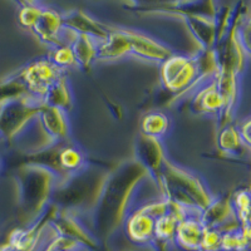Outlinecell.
<instances>
[{
    "label": "cell",
    "instance_id": "8",
    "mask_svg": "<svg viewBox=\"0 0 251 251\" xmlns=\"http://www.w3.org/2000/svg\"><path fill=\"white\" fill-rule=\"evenodd\" d=\"M64 25L72 29L77 34H87L103 40L108 34V30L97 19L92 18L83 10H73L63 15Z\"/></svg>",
    "mask_w": 251,
    "mask_h": 251
},
{
    "label": "cell",
    "instance_id": "2",
    "mask_svg": "<svg viewBox=\"0 0 251 251\" xmlns=\"http://www.w3.org/2000/svg\"><path fill=\"white\" fill-rule=\"evenodd\" d=\"M62 75V69L58 68L50 59H38L31 62L20 73L19 78L33 97L43 100L50 87Z\"/></svg>",
    "mask_w": 251,
    "mask_h": 251
},
{
    "label": "cell",
    "instance_id": "4",
    "mask_svg": "<svg viewBox=\"0 0 251 251\" xmlns=\"http://www.w3.org/2000/svg\"><path fill=\"white\" fill-rule=\"evenodd\" d=\"M64 29L63 15L57 10L49 8H43V12L38 18L37 23L31 28V31L51 48L60 46V34Z\"/></svg>",
    "mask_w": 251,
    "mask_h": 251
},
{
    "label": "cell",
    "instance_id": "24",
    "mask_svg": "<svg viewBox=\"0 0 251 251\" xmlns=\"http://www.w3.org/2000/svg\"><path fill=\"white\" fill-rule=\"evenodd\" d=\"M237 128V132H239L240 137H241V140H243L244 145L249 146L250 145V120L249 118H246V120H244L243 122L240 123L239 127H236Z\"/></svg>",
    "mask_w": 251,
    "mask_h": 251
},
{
    "label": "cell",
    "instance_id": "12",
    "mask_svg": "<svg viewBox=\"0 0 251 251\" xmlns=\"http://www.w3.org/2000/svg\"><path fill=\"white\" fill-rule=\"evenodd\" d=\"M140 154L141 161L147 167V170L156 174L157 177L160 176V171L163 169V163L166 161L161 141L143 134L142 141H141Z\"/></svg>",
    "mask_w": 251,
    "mask_h": 251
},
{
    "label": "cell",
    "instance_id": "18",
    "mask_svg": "<svg viewBox=\"0 0 251 251\" xmlns=\"http://www.w3.org/2000/svg\"><path fill=\"white\" fill-rule=\"evenodd\" d=\"M58 165L60 171L75 174L79 172L84 165V157L83 153L75 147H64L58 153Z\"/></svg>",
    "mask_w": 251,
    "mask_h": 251
},
{
    "label": "cell",
    "instance_id": "19",
    "mask_svg": "<svg viewBox=\"0 0 251 251\" xmlns=\"http://www.w3.org/2000/svg\"><path fill=\"white\" fill-rule=\"evenodd\" d=\"M177 224H178V220H177L170 211L167 212V214L163 215V216L154 219L153 240L162 241V243H167L170 240H174Z\"/></svg>",
    "mask_w": 251,
    "mask_h": 251
},
{
    "label": "cell",
    "instance_id": "20",
    "mask_svg": "<svg viewBox=\"0 0 251 251\" xmlns=\"http://www.w3.org/2000/svg\"><path fill=\"white\" fill-rule=\"evenodd\" d=\"M232 210L241 227H250L249 214H250V194L248 190L239 191L231 201Z\"/></svg>",
    "mask_w": 251,
    "mask_h": 251
},
{
    "label": "cell",
    "instance_id": "16",
    "mask_svg": "<svg viewBox=\"0 0 251 251\" xmlns=\"http://www.w3.org/2000/svg\"><path fill=\"white\" fill-rule=\"evenodd\" d=\"M250 243V227L221 232V250L223 251H246Z\"/></svg>",
    "mask_w": 251,
    "mask_h": 251
},
{
    "label": "cell",
    "instance_id": "9",
    "mask_svg": "<svg viewBox=\"0 0 251 251\" xmlns=\"http://www.w3.org/2000/svg\"><path fill=\"white\" fill-rule=\"evenodd\" d=\"M154 219L146 214L142 210L133 211L126 221V232L128 235L129 240L134 244L151 243L154 239Z\"/></svg>",
    "mask_w": 251,
    "mask_h": 251
},
{
    "label": "cell",
    "instance_id": "22",
    "mask_svg": "<svg viewBox=\"0 0 251 251\" xmlns=\"http://www.w3.org/2000/svg\"><path fill=\"white\" fill-rule=\"evenodd\" d=\"M50 60L62 71L69 68V67L77 66L73 50H72L69 46H59L53 48V51H51L50 54Z\"/></svg>",
    "mask_w": 251,
    "mask_h": 251
},
{
    "label": "cell",
    "instance_id": "1",
    "mask_svg": "<svg viewBox=\"0 0 251 251\" xmlns=\"http://www.w3.org/2000/svg\"><path fill=\"white\" fill-rule=\"evenodd\" d=\"M200 78L196 58L172 54L161 63L163 86L174 93H182L196 86Z\"/></svg>",
    "mask_w": 251,
    "mask_h": 251
},
{
    "label": "cell",
    "instance_id": "3",
    "mask_svg": "<svg viewBox=\"0 0 251 251\" xmlns=\"http://www.w3.org/2000/svg\"><path fill=\"white\" fill-rule=\"evenodd\" d=\"M127 35L131 43V55L147 62L162 63L172 55V50L165 44L153 39L150 35L137 30L118 26Z\"/></svg>",
    "mask_w": 251,
    "mask_h": 251
},
{
    "label": "cell",
    "instance_id": "11",
    "mask_svg": "<svg viewBox=\"0 0 251 251\" xmlns=\"http://www.w3.org/2000/svg\"><path fill=\"white\" fill-rule=\"evenodd\" d=\"M194 104L197 111L202 113L219 114V116L224 113L225 104H224V100L217 89L215 80L207 83L197 91Z\"/></svg>",
    "mask_w": 251,
    "mask_h": 251
},
{
    "label": "cell",
    "instance_id": "7",
    "mask_svg": "<svg viewBox=\"0 0 251 251\" xmlns=\"http://www.w3.org/2000/svg\"><path fill=\"white\" fill-rule=\"evenodd\" d=\"M40 126L43 127L44 133L48 136V138L53 141L66 140L69 134V123L67 118L66 111L57 108V107H51L43 104L40 109L39 114Z\"/></svg>",
    "mask_w": 251,
    "mask_h": 251
},
{
    "label": "cell",
    "instance_id": "15",
    "mask_svg": "<svg viewBox=\"0 0 251 251\" xmlns=\"http://www.w3.org/2000/svg\"><path fill=\"white\" fill-rule=\"evenodd\" d=\"M141 128L145 136L160 140L170 128V120L162 112H151L143 117Z\"/></svg>",
    "mask_w": 251,
    "mask_h": 251
},
{
    "label": "cell",
    "instance_id": "6",
    "mask_svg": "<svg viewBox=\"0 0 251 251\" xmlns=\"http://www.w3.org/2000/svg\"><path fill=\"white\" fill-rule=\"evenodd\" d=\"M200 215H190L178 221L175 231L174 241L186 251H199L201 240L206 227L200 219Z\"/></svg>",
    "mask_w": 251,
    "mask_h": 251
},
{
    "label": "cell",
    "instance_id": "14",
    "mask_svg": "<svg viewBox=\"0 0 251 251\" xmlns=\"http://www.w3.org/2000/svg\"><path fill=\"white\" fill-rule=\"evenodd\" d=\"M44 104L67 111L72 104V94L71 88H69L68 80L64 75L59 78L57 82L50 87L48 93L43 100Z\"/></svg>",
    "mask_w": 251,
    "mask_h": 251
},
{
    "label": "cell",
    "instance_id": "13",
    "mask_svg": "<svg viewBox=\"0 0 251 251\" xmlns=\"http://www.w3.org/2000/svg\"><path fill=\"white\" fill-rule=\"evenodd\" d=\"M100 40L87 34H78L71 48L75 54L77 66L88 68L94 60H97V51Z\"/></svg>",
    "mask_w": 251,
    "mask_h": 251
},
{
    "label": "cell",
    "instance_id": "23",
    "mask_svg": "<svg viewBox=\"0 0 251 251\" xmlns=\"http://www.w3.org/2000/svg\"><path fill=\"white\" fill-rule=\"evenodd\" d=\"M199 251H223L221 250V231H219L217 228H206Z\"/></svg>",
    "mask_w": 251,
    "mask_h": 251
},
{
    "label": "cell",
    "instance_id": "5",
    "mask_svg": "<svg viewBox=\"0 0 251 251\" xmlns=\"http://www.w3.org/2000/svg\"><path fill=\"white\" fill-rule=\"evenodd\" d=\"M108 34L100 40L97 51V60L114 62L131 55V43L127 35L118 26H108Z\"/></svg>",
    "mask_w": 251,
    "mask_h": 251
},
{
    "label": "cell",
    "instance_id": "17",
    "mask_svg": "<svg viewBox=\"0 0 251 251\" xmlns=\"http://www.w3.org/2000/svg\"><path fill=\"white\" fill-rule=\"evenodd\" d=\"M217 143H219V149L226 153H237L244 149V142L240 137L239 132L235 126L231 123L224 126L221 131H220L219 138H217Z\"/></svg>",
    "mask_w": 251,
    "mask_h": 251
},
{
    "label": "cell",
    "instance_id": "10",
    "mask_svg": "<svg viewBox=\"0 0 251 251\" xmlns=\"http://www.w3.org/2000/svg\"><path fill=\"white\" fill-rule=\"evenodd\" d=\"M53 227L55 228L57 234L64 235L71 239L75 240L79 244H86L89 246H96L97 243L93 239L91 234L87 231L84 226L75 219V216H72L71 214H63L59 215L58 219L54 220V223L51 224Z\"/></svg>",
    "mask_w": 251,
    "mask_h": 251
},
{
    "label": "cell",
    "instance_id": "21",
    "mask_svg": "<svg viewBox=\"0 0 251 251\" xmlns=\"http://www.w3.org/2000/svg\"><path fill=\"white\" fill-rule=\"evenodd\" d=\"M42 12H43V6L39 5V4L24 3L22 8L19 9V14H18L20 25L31 30V28L37 23L38 18L40 17Z\"/></svg>",
    "mask_w": 251,
    "mask_h": 251
}]
</instances>
